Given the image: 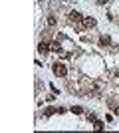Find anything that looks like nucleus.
<instances>
[{"label": "nucleus", "instance_id": "obj_3", "mask_svg": "<svg viewBox=\"0 0 119 133\" xmlns=\"http://www.w3.org/2000/svg\"><path fill=\"white\" fill-rule=\"evenodd\" d=\"M69 22H83V16H81V14H79V12H72V14H69Z\"/></svg>", "mask_w": 119, "mask_h": 133}, {"label": "nucleus", "instance_id": "obj_2", "mask_svg": "<svg viewBox=\"0 0 119 133\" xmlns=\"http://www.w3.org/2000/svg\"><path fill=\"white\" fill-rule=\"evenodd\" d=\"M50 50H52V44H46V42H40V44H38V52H40V54L46 56Z\"/></svg>", "mask_w": 119, "mask_h": 133}, {"label": "nucleus", "instance_id": "obj_9", "mask_svg": "<svg viewBox=\"0 0 119 133\" xmlns=\"http://www.w3.org/2000/svg\"><path fill=\"white\" fill-rule=\"evenodd\" d=\"M48 24H50V26H56V18L50 16V18H48Z\"/></svg>", "mask_w": 119, "mask_h": 133}, {"label": "nucleus", "instance_id": "obj_7", "mask_svg": "<svg viewBox=\"0 0 119 133\" xmlns=\"http://www.w3.org/2000/svg\"><path fill=\"white\" fill-rule=\"evenodd\" d=\"M69 111H72V113H75V115H81V113H83V107H79V105H74V107H72Z\"/></svg>", "mask_w": 119, "mask_h": 133}, {"label": "nucleus", "instance_id": "obj_10", "mask_svg": "<svg viewBox=\"0 0 119 133\" xmlns=\"http://www.w3.org/2000/svg\"><path fill=\"white\" fill-rule=\"evenodd\" d=\"M115 115H119V107H117V109H115Z\"/></svg>", "mask_w": 119, "mask_h": 133}, {"label": "nucleus", "instance_id": "obj_1", "mask_svg": "<svg viewBox=\"0 0 119 133\" xmlns=\"http://www.w3.org/2000/svg\"><path fill=\"white\" fill-rule=\"evenodd\" d=\"M52 72L56 74L58 78H64V76H68V68L64 66L62 62H58V64H54V66H52Z\"/></svg>", "mask_w": 119, "mask_h": 133}, {"label": "nucleus", "instance_id": "obj_4", "mask_svg": "<svg viewBox=\"0 0 119 133\" xmlns=\"http://www.w3.org/2000/svg\"><path fill=\"white\" fill-rule=\"evenodd\" d=\"M95 18H83V26L85 28H93V26H95Z\"/></svg>", "mask_w": 119, "mask_h": 133}, {"label": "nucleus", "instance_id": "obj_6", "mask_svg": "<svg viewBox=\"0 0 119 133\" xmlns=\"http://www.w3.org/2000/svg\"><path fill=\"white\" fill-rule=\"evenodd\" d=\"M99 44H101V46H109V44H111L109 36H101V38H99Z\"/></svg>", "mask_w": 119, "mask_h": 133}, {"label": "nucleus", "instance_id": "obj_8", "mask_svg": "<svg viewBox=\"0 0 119 133\" xmlns=\"http://www.w3.org/2000/svg\"><path fill=\"white\" fill-rule=\"evenodd\" d=\"M52 50H54V52H62V46H60V42H52Z\"/></svg>", "mask_w": 119, "mask_h": 133}, {"label": "nucleus", "instance_id": "obj_5", "mask_svg": "<svg viewBox=\"0 0 119 133\" xmlns=\"http://www.w3.org/2000/svg\"><path fill=\"white\" fill-rule=\"evenodd\" d=\"M93 127H95L97 131H101V129H105V123L99 121V119H95V121H93Z\"/></svg>", "mask_w": 119, "mask_h": 133}]
</instances>
